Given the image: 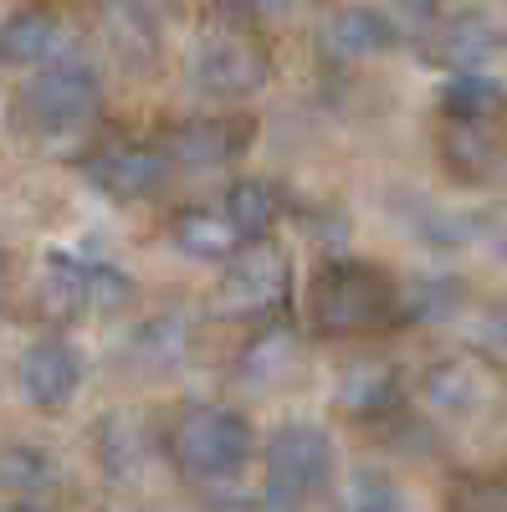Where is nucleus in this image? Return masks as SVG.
<instances>
[{
	"label": "nucleus",
	"instance_id": "1",
	"mask_svg": "<svg viewBox=\"0 0 507 512\" xmlns=\"http://www.w3.org/2000/svg\"><path fill=\"white\" fill-rule=\"evenodd\" d=\"M400 313L395 282L364 262H328L308 287V318L323 333H369Z\"/></svg>",
	"mask_w": 507,
	"mask_h": 512
},
{
	"label": "nucleus",
	"instance_id": "2",
	"mask_svg": "<svg viewBox=\"0 0 507 512\" xmlns=\"http://www.w3.org/2000/svg\"><path fill=\"white\" fill-rule=\"evenodd\" d=\"M169 446H175L180 472H190L195 482H226L251 456V420L221 405H195L180 415Z\"/></svg>",
	"mask_w": 507,
	"mask_h": 512
},
{
	"label": "nucleus",
	"instance_id": "3",
	"mask_svg": "<svg viewBox=\"0 0 507 512\" xmlns=\"http://www.w3.org/2000/svg\"><path fill=\"white\" fill-rule=\"evenodd\" d=\"M98 108V72L82 62H57L47 72H36L21 98H16V123L31 139H57L67 128H77Z\"/></svg>",
	"mask_w": 507,
	"mask_h": 512
},
{
	"label": "nucleus",
	"instance_id": "4",
	"mask_svg": "<svg viewBox=\"0 0 507 512\" xmlns=\"http://www.w3.org/2000/svg\"><path fill=\"white\" fill-rule=\"evenodd\" d=\"M333 477V441L318 425H282L267 441V492L277 502H303Z\"/></svg>",
	"mask_w": 507,
	"mask_h": 512
},
{
	"label": "nucleus",
	"instance_id": "5",
	"mask_svg": "<svg viewBox=\"0 0 507 512\" xmlns=\"http://www.w3.org/2000/svg\"><path fill=\"white\" fill-rule=\"evenodd\" d=\"M267 72H272V62L251 36H205L190 57V82L205 98H226V103L262 93Z\"/></svg>",
	"mask_w": 507,
	"mask_h": 512
},
{
	"label": "nucleus",
	"instance_id": "6",
	"mask_svg": "<svg viewBox=\"0 0 507 512\" xmlns=\"http://www.w3.org/2000/svg\"><path fill=\"white\" fill-rule=\"evenodd\" d=\"M287 256L267 241H251V251L221 277L216 287V313L221 318H267L287 297Z\"/></svg>",
	"mask_w": 507,
	"mask_h": 512
},
{
	"label": "nucleus",
	"instance_id": "7",
	"mask_svg": "<svg viewBox=\"0 0 507 512\" xmlns=\"http://www.w3.org/2000/svg\"><path fill=\"white\" fill-rule=\"evenodd\" d=\"M257 139V118L246 113H210V118H190L180 128L164 134V159L169 164H190V169H210V164H231L251 149Z\"/></svg>",
	"mask_w": 507,
	"mask_h": 512
},
{
	"label": "nucleus",
	"instance_id": "8",
	"mask_svg": "<svg viewBox=\"0 0 507 512\" xmlns=\"http://www.w3.org/2000/svg\"><path fill=\"white\" fill-rule=\"evenodd\" d=\"M82 175H88L108 200H144L164 185L169 175V159L164 149H139V144H123V149H103L82 164Z\"/></svg>",
	"mask_w": 507,
	"mask_h": 512
},
{
	"label": "nucleus",
	"instance_id": "9",
	"mask_svg": "<svg viewBox=\"0 0 507 512\" xmlns=\"http://www.w3.org/2000/svg\"><path fill=\"white\" fill-rule=\"evenodd\" d=\"M77 379H82V359H77L72 344H62V338H41V344H31L21 354V390L41 410L67 405L77 395Z\"/></svg>",
	"mask_w": 507,
	"mask_h": 512
},
{
	"label": "nucleus",
	"instance_id": "10",
	"mask_svg": "<svg viewBox=\"0 0 507 512\" xmlns=\"http://www.w3.org/2000/svg\"><path fill=\"white\" fill-rule=\"evenodd\" d=\"M420 395L441 415H477L492 400V374L477 359H441L420 379Z\"/></svg>",
	"mask_w": 507,
	"mask_h": 512
},
{
	"label": "nucleus",
	"instance_id": "11",
	"mask_svg": "<svg viewBox=\"0 0 507 512\" xmlns=\"http://www.w3.org/2000/svg\"><path fill=\"white\" fill-rule=\"evenodd\" d=\"M497 47H502V31L487 11H456L451 21H441V31L431 41L436 62H446L451 72H477Z\"/></svg>",
	"mask_w": 507,
	"mask_h": 512
},
{
	"label": "nucleus",
	"instance_id": "12",
	"mask_svg": "<svg viewBox=\"0 0 507 512\" xmlns=\"http://www.w3.org/2000/svg\"><path fill=\"white\" fill-rule=\"evenodd\" d=\"M323 41H328V52L338 57H379V52H390L400 31L385 11H374V6H344V11H333L328 26H323Z\"/></svg>",
	"mask_w": 507,
	"mask_h": 512
},
{
	"label": "nucleus",
	"instance_id": "13",
	"mask_svg": "<svg viewBox=\"0 0 507 512\" xmlns=\"http://www.w3.org/2000/svg\"><path fill=\"white\" fill-rule=\"evenodd\" d=\"M338 410H349L359 420H374V415H390L400 405V374L390 364H354L333 390Z\"/></svg>",
	"mask_w": 507,
	"mask_h": 512
},
{
	"label": "nucleus",
	"instance_id": "14",
	"mask_svg": "<svg viewBox=\"0 0 507 512\" xmlns=\"http://www.w3.org/2000/svg\"><path fill=\"white\" fill-rule=\"evenodd\" d=\"M57 16L52 11H16L0 21V62L6 67H36V62H47L52 47H57Z\"/></svg>",
	"mask_w": 507,
	"mask_h": 512
},
{
	"label": "nucleus",
	"instance_id": "15",
	"mask_svg": "<svg viewBox=\"0 0 507 512\" xmlns=\"http://www.w3.org/2000/svg\"><path fill=\"white\" fill-rule=\"evenodd\" d=\"M502 108H507V93L497 88L487 72H456L446 88H441V113H446V123L487 128Z\"/></svg>",
	"mask_w": 507,
	"mask_h": 512
},
{
	"label": "nucleus",
	"instance_id": "16",
	"mask_svg": "<svg viewBox=\"0 0 507 512\" xmlns=\"http://www.w3.org/2000/svg\"><path fill=\"white\" fill-rule=\"evenodd\" d=\"M441 149H446L451 175H456V180H467V185H492V180H497V169H502L497 144L487 139V128H472V123H446Z\"/></svg>",
	"mask_w": 507,
	"mask_h": 512
},
{
	"label": "nucleus",
	"instance_id": "17",
	"mask_svg": "<svg viewBox=\"0 0 507 512\" xmlns=\"http://www.w3.org/2000/svg\"><path fill=\"white\" fill-rule=\"evenodd\" d=\"M277 216H282L277 185H267V180H241V185H231V195H226V221L241 231V241H262V236L277 226Z\"/></svg>",
	"mask_w": 507,
	"mask_h": 512
},
{
	"label": "nucleus",
	"instance_id": "18",
	"mask_svg": "<svg viewBox=\"0 0 507 512\" xmlns=\"http://www.w3.org/2000/svg\"><path fill=\"white\" fill-rule=\"evenodd\" d=\"M169 236H175L180 251L200 256V262H221V256H231L241 246V231L226 216H210V210H185V216H175Z\"/></svg>",
	"mask_w": 507,
	"mask_h": 512
},
{
	"label": "nucleus",
	"instance_id": "19",
	"mask_svg": "<svg viewBox=\"0 0 507 512\" xmlns=\"http://www.w3.org/2000/svg\"><path fill=\"white\" fill-rule=\"evenodd\" d=\"M41 308L52 318H77L88 313V267L72 262V256H47L41 267Z\"/></svg>",
	"mask_w": 507,
	"mask_h": 512
},
{
	"label": "nucleus",
	"instance_id": "20",
	"mask_svg": "<svg viewBox=\"0 0 507 512\" xmlns=\"http://www.w3.org/2000/svg\"><path fill=\"white\" fill-rule=\"evenodd\" d=\"M98 456L113 477H129L139 472V461L149 456V436H144V420L129 415V410H118L98 425Z\"/></svg>",
	"mask_w": 507,
	"mask_h": 512
},
{
	"label": "nucleus",
	"instance_id": "21",
	"mask_svg": "<svg viewBox=\"0 0 507 512\" xmlns=\"http://www.w3.org/2000/svg\"><path fill=\"white\" fill-rule=\"evenodd\" d=\"M298 369V338L287 328H267L262 338H251L241 354V379L246 384H277Z\"/></svg>",
	"mask_w": 507,
	"mask_h": 512
},
{
	"label": "nucleus",
	"instance_id": "22",
	"mask_svg": "<svg viewBox=\"0 0 507 512\" xmlns=\"http://www.w3.org/2000/svg\"><path fill=\"white\" fill-rule=\"evenodd\" d=\"M52 482V456L36 446H0V487L6 492H41Z\"/></svg>",
	"mask_w": 507,
	"mask_h": 512
},
{
	"label": "nucleus",
	"instance_id": "23",
	"mask_svg": "<svg viewBox=\"0 0 507 512\" xmlns=\"http://www.w3.org/2000/svg\"><path fill=\"white\" fill-rule=\"evenodd\" d=\"M134 354L149 359V369H175L185 354V323L180 318H159L134 338Z\"/></svg>",
	"mask_w": 507,
	"mask_h": 512
},
{
	"label": "nucleus",
	"instance_id": "24",
	"mask_svg": "<svg viewBox=\"0 0 507 512\" xmlns=\"http://www.w3.org/2000/svg\"><path fill=\"white\" fill-rule=\"evenodd\" d=\"M129 297H134V282L118 267L88 262V313H118V308H129Z\"/></svg>",
	"mask_w": 507,
	"mask_h": 512
},
{
	"label": "nucleus",
	"instance_id": "25",
	"mask_svg": "<svg viewBox=\"0 0 507 512\" xmlns=\"http://www.w3.org/2000/svg\"><path fill=\"white\" fill-rule=\"evenodd\" d=\"M108 16H113V26H118L123 41H139L144 52L154 47V26H159L154 0H108Z\"/></svg>",
	"mask_w": 507,
	"mask_h": 512
},
{
	"label": "nucleus",
	"instance_id": "26",
	"mask_svg": "<svg viewBox=\"0 0 507 512\" xmlns=\"http://www.w3.org/2000/svg\"><path fill=\"white\" fill-rule=\"evenodd\" d=\"M349 512H405L400 492L390 482H379V477H359L354 497H349Z\"/></svg>",
	"mask_w": 507,
	"mask_h": 512
},
{
	"label": "nucleus",
	"instance_id": "27",
	"mask_svg": "<svg viewBox=\"0 0 507 512\" xmlns=\"http://www.w3.org/2000/svg\"><path fill=\"white\" fill-rule=\"evenodd\" d=\"M502 497H507V487L497 492V487L467 482V487H456V492H451V507H456V512H502V507H507Z\"/></svg>",
	"mask_w": 507,
	"mask_h": 512
},
{
	"label": "nucleus",
	"instance_id": "28",
	"mask_svg": "<svg viewBox=\"0 0 507 512\" xmlns=\"http://www.w3.org/2000/svg\"><path fill=\"white\" fill-rule=\"evenodd\" d=\"M0 297H6V256H0Z\"/></svg>",
	"mask_w": 507,
	"mask_h": 512
}]
</instances>
